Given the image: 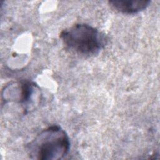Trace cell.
Segmentation results:
<instances>
[{
	"mask_svg": "<svg viewBox=\"0 0 160 160\" xmlns=\"http://www.w3.org/2000/svg\"><path fill=\"white\" fill-rule=\"evenodd\" d=\"M115 9L124 14H134L143 11L151 3L149 0H114L109 1Z\"/></svg>",
	"mask_w": 160,
	"mask_h": 160,
	"instance_id": "cell-4",
	"label": "cell"
},
{
	"mask_svg": "<svg viewBox=\"0 0 160 160\" xmlns=\"http://www.w3.org/2000/svg\"><path fill=\"white\" fill-rule=\"evenodd\" d=\"M29 157L38 160H58L69 152L70 141L59 126L52 125L42 130L26 145Z\"/></svg>",
	"mask_w": 160,
	"mask_h": 160,
	"instance_id": "cell-1",
	"label": "cell"
},
{
	"mask_svg": "<svg viewBox=\"0 0 160 160\" xmlns=\"http://www.w3.org/2000/svg\"><path fill=\"white\" fill-rule=\"evenodd\" d=\"M59 38L67 48L86 56L98 54L107 43L102 32L84 23L75 24L62 30Z\"/></svg>",
	"mask_w": 160,
	"mask_h": 160,
	"instance_id": "cell-2",
	"label": "cell"
},
{
	"mask_svg": "<svg viewBox=\"0 0 160 160\" xmlns=\"http://www.w3.org/2000/svg\"><path fill=\"white\" fill-rule=\"evenodd\" d=\"M12 98V99L18 100L25 112H28L38 106L41 101V92L34 82L24 80L14 84Z\"/></svg>",
	"mask_w": 160,
	"mask_h": 160,
	"instance_id": "cell-3",
	"label": "cell"
}]
</instances>
